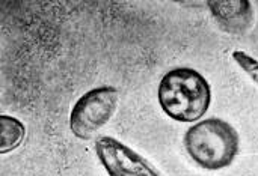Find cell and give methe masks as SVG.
Listing matches in <instances>:
<instances>
[{
  "instance_id": "1",
  "label": "cell",
  "mask_w": 258,
  "mask_h": 176,
  "mask_svg": "<svg viewBox=\"0 0 258 176\" xmlns=\"http://www.w3.org/2000/svg\"><path fill=\"white\" fill-rule=\"evenodd\" d=\"M160 109L177 122H200L212 104V87L207 78L194 68L168 71L157 87Z\"/></svg>"
},
{
  "instance_id": "2",
  "label": "cell",
  "mask_w": 258,
  "mask_h": 176,
  "mask_svg": "<svg viewBox=\"0 0 258 176\" xmlns=\"http://www.w3.org/2000/svg\"><path fill=\"white\" fill-rule=\"evenodd\" d=\"M189 157L206 170H222L233 164L240 149V137L233 125L221 118L194 124L183 137Z\"/></svg>"
},
{
  "instance_id": "3",
  "label": "cell",
  "mask_w": 258,
  "mask_h": 176,
  "mask_svg": "<svg viewBox=\"0 0 258 176\" xmlns=\"http://www.w3.org/2000/svg\"><path fill=\"white\" fill-rule=\"evenodd\" d=\"M119 92L113 86H100L83 94L71 109L70 130L79 140H91L115 115Z\"/></svg>"
},
{
  "instance_id": "4",
  "label": "cell",
  "mask_w": 258,
  "mask_h": 176,
  "mask_svg": "<svg viewBox=\"0 0 258 176\" xmlns=\"http://www.w3.org/2000/svg\"><path fill=\"white\" fill-rule=\"evenodd\" d=\"M95 155L109 176H163L145 157L109 136L97 139Z\"/></svg>"
},
{
  "instance_id": "5",
  "label": "cell",
  "mask_w": 258,
  "mask_h": 176,
  "mask_svg": "<svg viewBox=\"0 0 258 176\" xmlns=\"http://www.w3.org/2000/svg\"><path fill=\"white\" fill-rule=\"evenodd\" d=\"M207 8L218 26L231 35H243L254 23V8L248 0H210Z\"/></svg>"
},
{
  "instance_id": "6",
  "label": "cell",
  "mask_w": 258,
  "mask_h": 176,
  "mask_svg": "<svg viewBox=\"0 0 258 176\" xmlns=\"http://www.w3.org/2000/svg\"><path fill=\"white\" fill-rule=\"evenodd\" d=\"M24 137H26V127L20 119L8 115L0 116V154L2 155L20 148Z\"/></svg>"
},
{
  "instance_id": "7",
  "label": "cell",
  "mask_w": 258,
  "mask_h": 176,
  "mask_svg": "<svg viewBox=\"0 0 258 176\" xmlns=\"http://www.w3.org/2000/svg\"><path fill=\"white\" fill-rule=\"evenodd\" d=\"M233 60L242 68V71L258 84V60L242 50L233 51Z\"/></svg>"
}]
</instances>
